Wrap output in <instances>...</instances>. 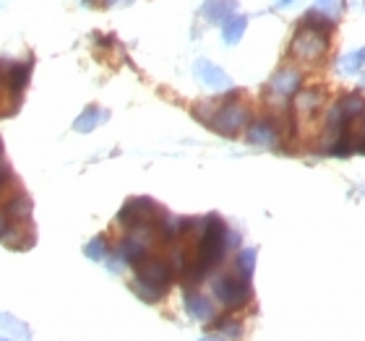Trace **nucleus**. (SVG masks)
<instances>
[{
    "label": "nucleus",
    "instance_id": "f257e3e1",
    "mask_svg": "<svg viewBox=\"0 0 365 341\" xmlns=\"http://www.w3.org/2000/svg\"><path fill=\"white\" fill-rule=\"evenodd\" d=\"M327 50H329L327 34L297 26V34H295V39H292V45H289L292 58L316 65V63H321L324 58H327Z\"/></svg>",
    "mask_w": 365,
    "mask_h": 341
},
{
    "label": "nucleus",
    "instance_id": "f03ea898",
    "mask_svg": "<svg viewBox=\"0 0 365 341\" xmlns=\"http://www.w3.org/2000/svg\"><path fill=\"white\" fill-rule=\"evenodd\" d=\"M237 94H240V91H232L227 97V102L222 107H217V110H214V117L209 120V125H212L217 133H222V136H235L237 130L248 122V110L235 102Z\"/></svg>",
    "mask_w": 365,
    "mask_h": 341
},
{
    "label": "nucleus",
    "instance_id": "7ed1b4c3",
    "mask_svg": "<svg viewBox=\"0 0 365 341\" xmlns=\"http://www.w3.org/2000/svg\"><path fill=\"white\" fill-rule=\"evenodd\" d=\"M297 86H300V73H295V70H279L272 78V89L279 97H292L297 91Z\"/></svg>",
    "mask_w": 365,
    "mask_h": 341
},
{
    "label": "nucleus",
    "instance_id": "20e7f679",
    "mask_svg": "<svg viewBox=\"0 0 365 341\" xmlns=\"http://www.w3.org/2000/svg\"><path fill=\"white\" fill-rule=\"evenodd\" d=\"M277 136H279V130L274 128V122L269 120L253 122L248 128V141H253V144H277Z\"/></svg>",
    "mask_w": 365,
    "mask_h": 341
},
{
    "label": "nucleus",
    "instance_id": "39448f33",
    "mask_svg": "<svg viewBox=\"0 0 365 341\" xmlns=\"http://www.w3.org/2000/svg\"><path fill=\"white\" fill-rule=\"evenodd\" d=\"M243 29H245V19H243V16H237V19H230V23L225 26V39H227V42H237V39L243 37Z\"/></svg>",
    "mask_w": 365,
    "mask_h": 341
},
{
    "label": "nucleus",
    "instance_id": "423d86ee",
    "mask_svg": "<svg viewBox=\"0 0 365 341\" xmlns=\"http://www.w3.org/2000/svg\"><path fill=\"white\" fill-rule=\"evenodd\" d=\"M198 70H204V73H201V78H204L206 84H212V86H222V84H225V76H222V70H217L214 65H209V63H198Z\"/></svg>",
    "mask_w": 365,
    "mask_h": 341
},
{
    "label": "nucleus",
    "instance_id": "0eeeda50",
    "mask_svg": "<svg viewBox=\"0 0 365 341\" xmlns=\"http://www.w3.org/2000/svg\"><path fill=\"white\" fill-rule=\"evenodd\" d=\"M97 120H99V110L97 107H89V110H86V112L73 122V128L76 130H91L94 125H97Z\"/></svg>",
    "mask_w": 365,
    "mask_h": 341
},
{
    "label": "nucleus",
    "instance_id": "6e6552de",
    "mask_svg": "<svg viewBox=\"0 0 365 341\" xmlns=\"http://www.w3.org/2000/svg\"><path fill=\"white\" fill-rule=\"evenodd\" d=\"M225 8H230L227 0H212V3L206 6V16H209L212 21H222V19H225V14H227Z\"/></svg>",
    "mask_w": 365,
    "mask_h": 341
},
{
    "label": "nucleus",
    "instance_id": "1a4fd4ad",
    "mask_svg": "<svg viewBox=\"0 0 365 341\" xmlns=\"http://www.w3.org/2000/svg\"><path fill=\"white\" fill-rule=\"evenodd\" d=\"M105 253H107L105 237H97L91 245H86V256H91V258H105Z\"/></svg>",
    "mask_w": 365,
    "mask_h": 341
}]
</instances>
